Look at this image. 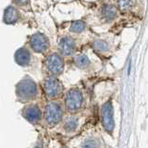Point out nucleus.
Masks as SVG:
<instances>
[{"label": "nucleus", "mask_w": 148, "mask_h": 148, "mask_svg": "<svg viewBox=\"0 0 148 148\" xmlns=\"http://www.w3.org/2000/svg\"><path fill=\"white\" fill-rule=\"evenodd\" d=\"M86 124V115L82 112L69 114L66 113L60 124L53 131L55 136H58L61 140H71L82 132V128Z\"/></svg>", "instance_id": "f257e3e1"}, {"label": "nucleus", "mask_w": 148, "mask_h": 148, "mask_svg": "<svg viewBox=\"0 0 148 148\" xmlns=\"http://www.w3.org/2000/svg\"><path fill=\"white\" fill-rule=\"evenodd\" d=\"M16 99L18 103L27 105L43 99L40 84L29 75L21 79L15 86Z\"/></svg>", "instance_id": "f03ea898"}, {"label": "nucleus", "mask_w": 148, "mask_h": 148, "mask_svg": "<svg viewBox=\"0 0 148 148\" xmlns=\"http://www.w3.org/2000/svg\"><path fill=\"white\" fill-rule=\"evenodd\" d=\"M66 111L61 100L46 101L43 99V128L44 131L50 132L57 128L62 121Z\"/></svg>", "instance_id": "7ed1b4c3"}, {"label": "nucleus", "mask_w": 148, "mask_h": 148, "mask_svg": "<svg viewBox=\"0 0 148 148\" xmlns=\"http://www.w3.org/2000/svg\"><path fill=\"white\" fill-rule=\"evenodd\" d=\"M61 101L66 113L74 114L82 112L86 106L85 91L82 86H73L65 91Z\"/></svg>", "instance_id": "20e7f679"}, {"label": "nucleus", "mask_w": 148, "mask_h": 148, "mask_svg": "<svg viewBox=\"0 0 148 148\" xmlns=\"http://www.w3.org/2000/svg\"><path fill=\"white\" fill-rule=\"evenodd\" d=\"M39 84L44 100L54 101L62 99L65 88L58 77L44 76Z\"/></svg>", "instance_id": "39448f33"}, {"label": "nucleus", "mask_w": 148, "mask_h": 148, "mask_svg": "<svg viewBox=\"0 0 148 148\" xmlns=\"http://www.w3.org/2000/svg\"><path fill=\"white\" fill-rule=\"evenodd\" d=\"M64 58L58 52H51L45 56L42 61V72L44 76L59 77L64 71Z\"/></svg>", "instance_id": "423d86ee"}, {"label": "nucleus", "mask_w": 148, "mask_h": 148, "mask_svg": "<svg viewBox=\"0 0 148 148\" xmlns=\"http://www.w3.org/2000/svg\"><path fill=\"white\" fill-rule=\"evenodd\" d=\"M21 117L38 131H44L43 128V99L34 103L23 105L21 111Z\"/></svg>", "instance_id": "0eeeda50"}, {"label": "nucleus", "mask_w": 148, "mask_h": 148, "mask_svg": "<svg viewBox=\"0 0 148 148\" xmlns=\"http://www.w3.org/2000/svg\"><path fill=\"white\" fill-rule=\"evenodd\" d=\"M28 47L34 54L46 55L50 49V40L45 34L42 32H35L31 35L28 41Z\"/></svg>", "instance_id": "6e6552de"}, {"label": "nucleus", "mask_w": 148, "mask_h": 148, "mask_svg": "<svg viewBox=\"0 0 148 148\" xmlns=\"http://www.w3.org/2000/svg\"><path fill=\"white\" fill-rule=\"evenodd\" d=\"M15 62L21 68L30 69L35 64L34 53L28 47V46H21L18 48L14 55Z\"/></svg>", "instance_id": "1a4fd4ad"}, {"label": "nucleus", "mask_w": 148, "mask_h": 148, "mask_svg": "<svg viewBox=\"0 0 148 148\" xmlns=\"http://www.w3.org/2000/svg\"><path fill=\"white\" fill-rule=\"evenodd\" d=\"M114 111L111 102H106L100 108V119L102 126L105 131L108 132H112L114 130Z\"/></svg>", "instance_id": "9d476101"}, {"label": "nucleus", "mask_w": 148, "mask_h": 148, "mask_svg": "<svg viewBox=\"0 0 148 148\" xmlns=\"http://www.w3.org/2000/svg\"><path fill=\"white\" fill-rule=\"evenodd\" d=\"M77 50V44L74 38L71 36H63L58 40V52L63 58L72 57L75 55Z\"/></svg>", "instance_id": "9b49d317"}, {"label": "nucleus", "mask_w": 148, "mask_h": 148, "mask_svg": "<svg viewBox=\"0 0 148 148\" xmlns=\"http://www.w3.org/2000/svg\"><path fill=\"white\" fill-rule=\"evenodd\" d=\"M21 18V14L20 12V9L15 6H9L4 11L3 21L8 25L16 24Z\"/></svg>", "instance_id": "f8f14e48"}, {"label": "nucleus", "mask_w": 148, "mask_h": 148, "mask_svg": "<svg viewBox=\"0 0 148 148\" xmlns=\"http://www.w3.org/2000/svg\"><path fill=\"white\" fill-rule=\"evenodd\" d=\"M73 63L74 65L81 69H89L92 65V61L90 58L86 54H78L75 55L73 58Z\"/></svg>", "instance_id": "ddd939ff"}, {"label": "nucleus", "mask_w": 148, "mask_h": 148, "mask_svg": "<svg viewBox=\"0 0 148 148\" xmlns=\"http://www.w3.org/2000/svg\"><path fill=\"white\" fill-rule=\"evenodd\" d=\"M32 148H49L48 134L45 131H39V135Z\"/></svg>", "instance_id": "4468645a"}, {"label": "nucleus", "mask_w": 148, "mask_h": 148, "mask_svg": "<svg viewBox=\"0 0 148 148\" xmlns=\"http://www.w3.org/2000/svg\"><path fill=\"white\" fill-rule=\"evenodd\" d=\"M102 18H104L106 21H110L115 18V17L117 16V11H116L115 8L111 6H105L102 8Z\"/></svg>", "instance_id": "2eb2a0df"}, {"label": "nucleus", "mask_w": 148, "mask_h": 148, "mask_svg": "<svg viewBox=\"0 0 148 148\" xmlns=\"http://www.w3.org/2000/svg\"><path fill=\"white\" fill-rule=\"evenodd\" d=\"M85 30H86V24L81 21H73L71 24V26H69V32L75 34H82V32H83Z\"/></svg>", "instance_id": "dca6fc26"}, {"label": "nucleus", "mask_w": 148, "mask_h": 148, "mask_svg": "<svg viewBox=\"0 0 148 148\" xmlns=\"http://www.w3.org/2000/svg\"><path fill=\"white\" fill-rule=\"evenodd\" d=\"M92 47L96 51L97 53L104 54L106 52H108L109 50V45L104 40H96L94 44H92Z\"/></svg>", "instance_id": "f3484780"}, {"label": "nucleus", "mask_w": 148, "mask_h": 148, "mask_svg": "<svg viewBox=\"0 0 148 148\" xmlns=\"http://www.w3.org/2000/svg\"><path fill=\"white\" fill-rule=\"evenodd\" d=\"M135 0H119V6L122 10H131L135 6Z\"/></svg>", "instance_id": "a211bd4d"}, {"label": "nucleus", "mask_w": 148, "mask_h": 148, "mask_svg": "<svg viewBox=\"0 0 148 148\" xmlns=\"http://www.w3.org/2000/svg\"><path fill=\"white\" fill-rule=\"evenodd\" d=\"M13 4L18 8H27L30 9L31 8V1L30 0H12Z\"/></svg>", "instance_id": "6ab92c4d"}, {"label": "nucleus", "mask_w": 148, "mask_h": 148, "mask_svg": "<svg viewBox=\"0 0 148 148\" xmlns=\"http://www.w3.org/2000/svg\"><path fill=\"white\" fill-rule=\"evenodd\" d=\"M89 1H92V0H89Z\"/></svg>", "instance_id": "aec40b11"}]
</instances>
